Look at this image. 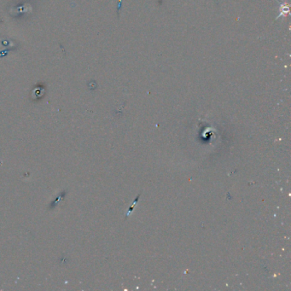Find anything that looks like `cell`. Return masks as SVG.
Returning <instances> with one entry per match:
<instances>
[{"label": "cell", "instance_id": "6da1fadb", "mask_svg": "<svg viewBox=\"0 0 291 291\" xmlns=\"http://www.w3.org/2000/svg\"><path fill=\"white\" fill-rule=\"evenodd\" d=\"M289 12V7L288 5H286L285 3H283L280 6V13H279V16H278V17H277V19L279 18L280 16L288 14Z\"/></svg>", "mask_w": 291, "mask_h": 291}]
</instances>
